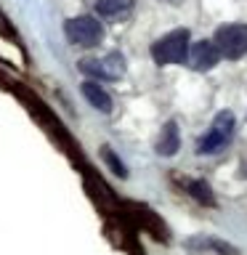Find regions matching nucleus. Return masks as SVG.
I'll return each instance as SVG.
<instances>
[{"mask_svg": "<svg viewBox=\"0 0 247 255\" xmlns=\"http://www.w3.org/2000/svg\"><path fill=\"white\" fill-rule=\"evenodd\" d=\"M189 29H173L162 35L157 43H151V59H154L159 67H167V64H183L189 56Z\"/></svg>", "mask_w": 247, "mask_h": 255, "instance_id": "obj_1", "label": "nucleus"}, {"mask_svg": "<svg viewBox=\"0 0 247 255\" xmlns=\"http://www.w3.org/2000/svg\"><path fill=\"white\" fill-rule=\"evenodd\" d=\"M234 112H218L202 138L197 141V154H218L221 149H226V143L234 138Z\"/></svg>", "mask_w": 247, "mask_h": 255, "instance_id": "obj_2", "label": "nucleus"}, {"mask_svg": "<svg viewBox=\"0 0 247 255\" xmlns=\"http://www.w3.org/2000/svg\"><path fill=\"white\" fill-rule=\"evenodd\" d=\"M64 35L72 45L80 48H96L104 40V27L96 16H75L64 24Z\"/></svg>", "mask_w": 247, "mask_h": 255, "instance_id": "obj_3", "label": "nucleus"}, {"mask_svg": "<svg viewBox=\"0 0 247 255\" xmlns=\"http://www.w3.org/2000/svg\"><path fill=\"white\" fill-rule=\"evenodd\" d=\"M215 48H218L221 59H245L247 56V24H226L215 32L213 37Z\"/></svg>", "mask_w": 247, "mask_h": 255, "instance_id": "obj_4", "label": "nucleus"}, {"mask_svg": "<svg viewBox=\"0 0 247 255\" xmlns=\"http://www.w3.org/2000/svg\"><path fill=\"white\" fill-rule=\"evenodd\" d=\"M80 72H85L96 83H101V80H120L125 75V59L117 51L101 56V59H83L80 61Z\"/></svg>", "mask_w": 247, "mask_h": 255, "instance_id": "obj_5", "label": "nucleus"}, {"mask_svg": "<svg viewBox=\"0 0 247 255\" xmlns=\"http://www.w3.org/2000/svg\"><path fill=\"white\" fill-rule=\"evenodd\" d=\"M186 61L191 64V69H197V72H210L215 64L221 61V53H218V48H215L213 40H197V43L189 45Z\"/></svg>", "mask_w": 247, "mask_h": 255, "instance_id": "obj_6", "label": "nucleus"}, {"mask_svg": "<svg viewBox=\"0 0 247 255\" xmlns=\"http://www.w3.org/2000/svg\"><path fill=\"white\" fill-rule=\"evenodd\" d=\"M80 91H83V96L88 99V104H91L93 109L104 112V115H109V112H112V96L104 91V88L96 83V80H85Z\"/></svg>", "mask_w": 247, "mask_h": 255, "instance_id": "obj_7", "label": "nucleus"}, {"mask_svg": "<svg viewBox=\"0 0 247 255\" xmlns=\"http://www.w3.org/2000/svg\"><path fill=\"white\" fill-rule=\"evenodd\" d=\"M178 146H181L178 125H175V120H170V123H165V128H162V135H159V141H157V151L162 157H173L175 151H178Z\"/></svg>", "mask_w": 247, "mask_h": 255, "instance_id": "obj_8", "label": "nucleus"}, {"mask_svg": "<svg viewBox=\"0 0 247 255\" xmlns=\"http://www.w3.org/2000/svg\"><path fill=\"white\" fill-rule=\"evenodd\" d=\"M130 5H133V0H96V11H99V16H107V19L127 13Z\"/></svg>", "mask_w": 247, "mask_h": 255, "instance_id": "obj_9", "label": "nucleus"}, {"mask_svg": "<svg viewBox=\"0 0 247 255\" xmlns=\"http://www.w3.org/2000/svg\"><path fill=\"white\" fill-rule=\"evenodd\" d=\"M186 189H189V194L194 197L197 202H202V205H215V197H213V191H210V186H207L205 181H189Z\"/></svg>", "mask_w": 247, "mask_h": 255, "instance_id": "obj_10", "label": "nucleus"}, {"mask_svg": "<svg viewBox=\"0 0 247 255\" xmlns=\"http://www.w3.org/2000/svg\"><path fill=\"white\" fill-rule=\"evenodd\" d=\"M101 154H104V162H107V165L112 167V170H115V173L120 175V178H125V175H127V170H125V165H123V162H120V159L115 157V151H112L109 146H104V151H101Z\"/></svg>", "mask_w": 247, "mask_h": 255, "instance_id": "obj_11", "label": "nucleus"}, {"mask_svg": "<svg viewBox=\"0 0 247 255\" xmlns=\"http://www.w3.org/2000/svg\"><path fill=\"white\" fill-rule=\"evenodd\" d=\"M0 35H5V37H13V29H11V24H8V16L0 11Z\"/></svg>", "mask_w": 247, "mask_h": 255, "instance_id": "obj_12", "label": "nucleus"}]
</instances>
